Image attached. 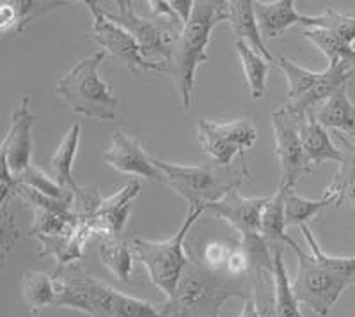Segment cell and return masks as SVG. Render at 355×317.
<instances>
[{
  "instance_id": "28",
  "label": "cell",
  "mask_w": 355,
  "mask_h": 317,
  "mask_svg": "<svg viewBox=\"0 0 355 317\" xmlns=\"http://www.w3.org/2000/svg\"><path fill=\"white\" fill-rule=\"evenodd\" d=\"M336 197L332 193L325 192L320 201H311V199H304L295 193V190H288L286 201H284V220H286V227L297 225L302 227L307 225V221L313 217L323 211L329 206H336Z\"/></svg>"
},
{
  "instance_id": "37",
  "label": "cell",
  "mask_w": 355,
  "mask_h": 317,
  "mask_svg": "<svg viewBox=\"0 0 355 317\" xmlns=\"http://www.w3.org/2000/svg\"><path fill=\"white\" fill-rule=\"evenodd\" d=\"M240 317H259L258 309H256V303L252 298L243 303V309H242V314H240Z\"/></svg>"
},
{
  "instance_id": "12",
  "label": "cell",
  "mask_w": 355,
  "mask_h": 317,
  "mask_svg": "<svg viewBox=\"0 0 355 317\" xmlns=\"http://www.w3.org/2000/svg\"><path fill=\"white\" fill-rule=\"evenodd\" d=\"M272 126H274L275 154L281 161L279 186L295 190L300 177L311 172V163L307 161L302 141H300L299 117L293 116L286 107H283L272 114Z\"/></svg>"
},
{
  "instance_id": "27",
  "label": "cell",
  "mask_w": 355,
  "mask_h": 317,
  "mask_svg": "<svg viewBox=\"0 0 355 317\" xmlns=\"http://www.w3.org/2000/svg\"><path fill=\"white\" fill-rule=\"evenodd\" d=\"M304 37L327 57L329 62H347L355 68V46L345 37L325 28H304Z\"/></svg>"
},
{
  "instance_id": "7",
  "label": "cell",
  "mask_w": 355,
  "mask_h": 317,
  "mask_svg": "<svg viewBox=\"0 0 355 317\" xmlns=\"http://www.w3.org/2000/svg\"><path fill=\"white\" fill-rule=\"evenodd\" d=\"M202 213H205L202 208L189 206L182 227L166 241H148L142 237H135L132 241L133 255L148 269L150 280L158 291L166 294L167 300H171L176 293L178 282L189 262V255L183 246L187 236Z\"/></svg>"
},
{
  "instance_id": "25",
  "label": "cell",
  "mask_w": 355,
  "mask_h": 317,
  "mask_svg": "<svg viewBox=\"0 0 355 317\" xmlns=\"http://www.w3.org/2000/svg\"><path fill=\"white\" fill-rule=\"evenodd\" d=\"M98 255L110 273L121 282H128L133 271V252L121 237H101Z\"/></svg>"
},
{
  "instance_id": "39",
  "label": "cell",
  "mask_w": 355,
  "mask_h": 317,
  "mask_svg": "<svg viewBox=\"0 0 355 317\" xmlns=\"http://www.w3.org/2000/svg\"><path fill=\"white\" fill-rule=\"evenodd\" d=\"M9 248H0V269L6 266V253H8Z\"/></svg>"
},
{
  "instance_id": "3",
  "label": "cell",
  "mask_w": 355,
  "mask_h": 317,
  "mask_svg": "<svg viewBox=\"0 0 355 317\" xmlns=\"http://www.w3.org/2000/svg\"><path fill=\"white\" fill-rule=\"evenodd\" d=\"M230 298H252L250 277H233L214 271L189 257L176 293L162 309L166 317H218V310Z\"/></svg>"
},
{
  "instance_id": "18",
  "label": "cell",
  "mask_w": 355,
  "mask_h": 317,
  "mask_svg": "<svg viewBox=\"0 0 355 317\" xmlns=\"http://www.w3.org/2000/svg\"><path fill=\"white\" fill-rule=\"evenodd\" d=\"M254 15L261 37H279L293 25L304 24L306 15L295 9L293 0H275V2H254Z\"/></svg>"
},
{
  "instance_id": "20",
  "label": "cell",
  "mask_w": 355,
  "mask_h": 317,
  "mask_svg": "<svg viewBox=\"0 0 355 317\" xmlns=\"http://www.w3.org/2000/svg\"><path fill=\"white\" fill-rule=\"evenodd\" d=\"M227 21H230L233 33L239 36V41L249 44L256 53L275 64L274 55L266 50L265 43H263L252 0H231V2H227Z\"/></svg>"
},
{
  "instance_id": "16",
  "label": "cell",
  "mask_w": 355,
  "mask_h": 317,
  "mask_svg": "<svg viewBox=\"0 0 355 317\" xmlns=\"http://www.w3.org/2000/svg\"><path fill=\"white\" fill-rule=\"evenodd\" d=\"M36 116L28 109V96H24L11 114V126L6 135L8 141V167L17 179L31 167L33 154V126Z\"/></svg>"
},
{
  "instance_id": "21",
  "label": "cell",
  "mask_w": 355,
  "mask_h": 317,
  "mask_svg": "<svg viewBox=\"0 0 355 317\" xmlns=\"http://www.w3.org/2000/svg\"><path fill=\"white\" fill-rule=\"evenodd\" d=\"M315 117L325 129H338L355 141V105L348 96V84L323 101L315 110Z\"/></svg>"
},
{
  "instance_id": "34",
  "label": "cell",
  "mask_w": 355,
  "mask_h": 317,
  "mask_svg": "<svg viewBox=\"0 0 355 317\" xmlns=\"http://www.w3.org/2000/svg\"><path fill=\"white\" fill-rule=\"evenodd\" d=\"M148 4H150V8H151V17L160 18V20L182 24V20L178 18V15L173 11V8H171L169 0H150ZM183 27H185V25H183Z\"/></svg>"
},
{
  "instance_id": "19",
  "label": "cell",
  "mask_w": 355,
  "mask_h": 317,
  "mask_svg": "<svg viewBox=\"0 0 355 317\" xmlns=\"http://www.w3.org/2000/svg\"><path fill=\"white\" fill-rule=\"evenodd\" d=\"M64 2H36V0H0V36L21 34L31 21L50 11H55Z\"/></svg>"
},
{
  "instance_id": "32",
  "label": "cell",
  "mask_w": 355,
  "mask_h": 317,
  "mask_svg": "<svg viewBox=\"0 0 355 317\" xmlns=\"http://www.w3.org/2000/svg\"><path fill=\"white\" fill-rule=\"evenodd\" d=\"M17 183L28 186V188L36 190V192L43 193V195L52 199H66L69 197V195H75V193L69 192V190L62 188L57 181L50 179L46 174H43L40 169H36L34 165H31L28 169H25L24 172L17 177Z\"/></svg>"
},
{
  "instance_id": "1",
  "label": "cell",
  "mask_w": 355,
  "mask_h": 317,
  "mask_svg": "<svg viewBox=\"0 0 355 317\" xmlns=\"http://www.w3.org/2000/svg\"><path fill=\"white\" fill-rule=\"evenodd\" d=\"M300 230L311 253L302 252L291 237L288 245L299 259V269L291 282V291L300 303L309 307L320 317H327L341 294L355 284V257L327 255L320 248L315 234L307 225H302Z\"/></svg>"
},
{
  "instance_id": "6",
  "label": "cell",
  "mask_w": 355,
  "mask_h": 317,
  "mask_svg": "<svg viewBox=\"0 0 355 317\" xmlns=\"http://www.w3.org/2000/svg\"><path fill=\"white\" fill-rule=\"evenodd\" d=\"M105 57L107 53L103 50L84 57L57 84L59 98L71 107L73 112L87 119L114 120L117 116L119 100L98 75V69Z\"/></svg>"
},
{
  "instance_id": "2",
  "label": "cell",
  "mask_w": 355,
  "mask_h": 317,
  "mask_svg": "<svg viewBox=\"0 0 355 317\" xmlns=\"http://www.w3.org/2000/svg\"><path fill=\"white\" fill-rule=\"evenodd\" d=\"M55 307H66L89 317H166L153 303L128 296L89 275L80 262L53 271Z\"/></svg>"
},
{
  "instance_id": "31",
  "label": "cell",
  "mask_w": 355,
  "mask_h": 317,
  "mask_svg": "<svg viewBox=\"0 0 355 317\" xmlns=\"http://www.w3.org/2000/svg\"><path fill=\"white\" fill-rule=\"evenodd\" d=\"M304 28H325L338 36L345 37L350 43H355V17L350 15H341L334 8H327L318 17L304 18Z\"/></svg>"
},
{
  "instance_id": "35",
  "label": "cell",
  "mask_w": 355,
  "mask_h": 317,
  "mask_svg": "<svg viewBox=\"0 0 355 317\" xmlns=\"http://www.w3.org/2000/svg\"><path fill=\"white\" fill-rule=\"evenodd\" d=\"M0 183H8V185L17 186V179L12 177L11 170L8 167V141H2L0 144Z\"/></svg>"
},
{
  "instance_id": "30",
  "label": "cell",
  "mask_w": 355,
  "mask_h": 317,
  "mask_svg": "<svg viewBox=\"0 0 355 317\" xmlns=\"http://www.w3.org/2000/svg\"><path fill=\"white\" fill-rule=\"evenodd\" d=\"M341 142H343V149H341V161H339V170L334 176L331 185L327 186L325 192L332 193L336 197V208L343 204L345 197H348L352 185L355 183V144L348 141L345 135H339Z\"/></svg>"
},
{
  "instance_id": "23",
  "label": "cell",
  "mask_w": 355,
  "mask_h": 317,
  "mask_svg": "<svg viewBox=\"0 0 355 317\" xmlns=\"http://www.w3.org/2000/svg\"><path fill=\"white\" fill-rule=\"evenodd\" d=\"M80 123H73L71 128L68 129V133H66L64 138L61 141L57 151L53 153L52 160H50L53 172H55L57 176V183H59L62 188L75 193V195L82 190L80 186L75 183V179H73V163H75L78 144H80Z\"/></svg>"
},
{
  "instance_id": "22",
  "label": "cell",
  "mask_w": 355,
  "mask_h": 317,
  "mask_svg": "<svg viewBox=\"0 0 355 317\" xmlns=\"http://www.w3.org/2000/svg\"><path fill=\"white\" fill-rule=\"evenodd\" d=\"M286 188L277 186L266 202L259 221V236L263 237L272 253L275 250H283V245H288L291 236L286 234V220H284V201H286Z\"/></svg>"
},
{
  "instance_id": "4",
  "label": "cell",
  "mask_w": 355,
  "mask_h": 317,
  "mask_svg": "<svg viewBox=\"0 0 355 317\" xmlns=\"http://www.w3.org/2000/svg\"><path fill=\"white\" fill-rule=\"evenodd\" d=\"M222 21H227L226 0H196L192 17L174 44L167 73L173 77V84L187 112L192 109L196 73L199 66L208 60L206 50L210 44L211 30Z\"/></svg>"
},
{
  "instance_id": "24",
  "label": "cell",
  "mask_w": 355,
  "mask_h": 317,
  "mask_svg": "<svg viewBox=\"0 0 355 317\" xmlns=\"http://www.w3.org/2000/svg\"><path fill=\"white\" fill-rule=\"evenodd\" d=\"M24 300L33 316H37L46 307L55 305L57 287L53 273L46 271H27L21 278Z\"/></svg>"
},
{
  "instance_id": "33",
  "label": "cell",
  "mask_w": 355,
  "mask_h": 317,
  "mask_svg": "<svg viewBox=\"0 0 355 317\" xmlns=\"http://www.w3.org/2000/svg\"><path fill=\"white\" fill-rule=\"evenodd\" d=\"M231 250H233V245H230V243L211 241V243H208V245L205 246L201 257L192 259V261H198L199 264L214 269V271H224Z\"/></svg>"
},
{
  "instance_id": "10",
  "label": "cell",
  "mask_w": 355,
  "mask_h": 317,
  "mask_svg": "<svg viewBox=\"0 0 355 317\" xmlns=\"http://www.w3.org/2000/svg\"><path fill=\"white\" fill-rule=\"evenodd\" d=\"M84 4L91 12V34L103 52L121 60L130 71H167L166 66L146 60L132 34L110 20L98 2L84 0Z\"/></svg>"
},
{
  "instance_id": "17",
  "label": "cell",
  "mask_w": 355,
  "mask_h": 317,
  "mask_svg": "<svg viewBox=\"0 0 355 317\" xmlns=\"http://www.w3.org/2000/svg\"><path fill=\"white\" fill-rule=\"evenodd\" d=\"M299 132L304 153L311 167L323 161H336V163L341 161V149L332 144L331 135L316 120L315 112H307L306 116L299 117Z\"/></svg>"
},
{
  "instance_id": "8",
  "label": "cell",
  "mask_w": 355,
  "mask_h": 317,
  "mask_svg": "<svg viewBox=\"0 0 355 317\" xmlns=\"http://www.w3.org/2000/svg\"><path fill=\"white\" fill-rule=\"evenodd\" d=\"M275 66L288 80V103L284 107L297 117L315 112L355 75V68L347 62H329V68L322 73L304 69L288 57H277Z\"/></svg>"
},
{
  "instance_id": "36",
  "label": "cell",
  "mask_w": 355,
  "mask_h": 317,
  "mask_svg": "<svg viewBox=\"0 0 355 317\" xmlns=\"http://www.w3.org/2000/svg\"><path fill=\"white\" fill-rule=\"evenodd\" d=\"M171 8L176 12L178 18L182 20L183 25L189 24L190 17H192V11H194L196 0H169Z\"/></svg>"
},
{
  "instance_id": "9",
  "label": "cell",
  "mask_w": 355,
  "mask_h": 317,
  "mask_svg": "<svg viewBox=\"0 0 355 317\" xmlns=\"http://www.w3.org/2000/svg\"><path fill=\"white\" fill-rule=\"evenodd\" d=\"M114 8L116 11H107V9L103 11L110 20L125 27L132 34L144 59L169 69L174 44L182 36L183 25L155 17H142L133 9L130 0H117L114 2Z\"/></svg>"
},
{
  "instance_id": "38",
  "label": "cell",
  "mask_w": 355,
  "mask_h": 317,
  "mask_svg": "<svg viewBox=\"0 0 355 317\" xmlns=\"http://www.w3.org/2000/svg\"><path fill=\"white\" fill-rule=\"evenodd\" d=\"M15 188H17V186L8 185V183H0V208H2V204H4L6 199L9 197V193L15 192Z\"/></svg>"
},
{
  "instance_id": "13",
  "label": "cell",
  "mask_w": 355,
  "mask_h": 317,
  "mask_svg": "<svg viewBox=\"0 0 355 317\" xmlns=\"http://www.w3.org/2000/svg\"><path fill=\"white\" fill-rule=\"evenodd\" d=\"M268 201H270V195L245 199L240 195L239 190H233L220 201L206 206L205 213H210L211 217L230 224L240 234V241H247L259 236L261 213Z\"/></svg>"
},
{
  "instance_id": "29",
  "label": "cell",
  "mask_w": 355,
  "mask_h": 317,
  "mask_svg": "<svg viewBox=\"0 0 355 317\" xmlns=\"http://www.w3.org/2000/svg\"><path fill=\"white\" fill-rule=\"evenodd\" d=\"M274 280H275V317H302L300 301L291 291V282L284 268L283 250L274 253Z\"/></svg>"
},
{
  "instance_id": "14",
  "label": "cell",
  "mask_w": 355,
  "mask_h": 317,
  "mask_svg": "<svg viewBox=\"0 0 355 317\" xmlns=\"http://www.w3.org/2000/svg\"><path fill=\"white\" fill-rule=\"evenodd\" d=\"M103 160L117 172L126 176L142 177L151 183H164V176L153 163V158L142 151L137 141L128 137L125 132H116L112 144L103 153Z\"/></svg>"
},
{
  "instance_id": "5",
  "label": "cell",
  "mask_w": 355,
  "mask_h": 317,
  "mask_svg": "<svg viewBox=\"0 0 355 317\" xmlns=\"http://www.w3.org/2000/svg\"><path fill=\"white\" fill-rule=\"evenodd\" d=\"M153 163L164 176V185L185 199L189 206L202 209L224 199L233 190H239L250 179L245 158H242L239 167H222L215 161L180 165L158 158H153Z\"/></svg>"
},
{
  "instance_id": "15",
  "label": "cell",
  "mask_w": 355,
  "mask_h": 317,
  "mask_svg": "<svg viewBox=\"0 0 355 317\" xmlns=\"http://www.w3.org/2000/svg\"><path fill=\"white\" fill-rule=\"evenodd\" d=\"M141 183L137 179L130 181L128 185L114 193L112 197L101 199L96 211L91 217L82 218H89L94 234H100L101 237H121L132 213L133 201L141 195Z\"/></svg>"
},
{
  "instance_id": "40",
  "label": "cell",
  "mask_w": 355,
  "mask_h": 317,
  "mask_svg": "<svg viewBox=\"0 0 355 317\" xmlns=\"http://www.w3.org/2000/svg\"><path fill=\"white\" fill-rule=\"evenodd\" d=\"M348 197H350V201L355 204V183H354V185H352L350 192H348Z\"/></svg>"
},
{
  "instance_id": "11",
  "label": "cell",
  "mask_w": 355,
  "mask_h": 317,
  "mask_svg": "<svg viewBox=\"0 0 355 317\" xmlns=\"http://www.w3.org/2000/svg\"><path fill=\"white\" fill-rule=\"evenodd\" d=\"M258 132L249 119H236L231 123L198 120L199 144L210 154L211 161L230 167L234 156L245 158V153L254 145Z\"/></svg>"
},
{
  "instance_id": "26",
  "label": "cell",
  "mask_w": 355,
  "mask_h": 317,
  "mask_svg": "<svg viewBox=\"0 0 355 317\" xmlns=\"http://www.w3.org/2000/svg\"><path fill=\"white\" fill-rule=\"evenodd\" d=\"M234 50L239 52L240 62H242L247 84H249L250 89V96L254 100H261V98H265L266 93V78H268V73H270L272 62H268L265 57L256 53L243 41H234Z\"/></svg>"
}]
</instances>
